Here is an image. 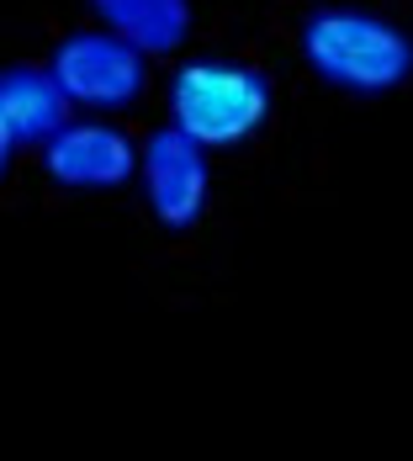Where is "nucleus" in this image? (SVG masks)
<instances>
[{
    "label": "nucleus",
    "instance_id": "obj_1",
    "mask_svg": "<svg viewBox=\"0 0 413 461\" xmlns=\"http://www.w3.org/2000/svg\"><path fill=\"white\" fill-rule=\"evenodd\" d=\"M302 59L308 69L328 80L334 91L350 95H387L413 75V38L403 27H392L387 16L350 11V5H328L302 22Z\"/></svg>",
    "mask_w": 413,
    "mask_h": 461
},
{
    "label": "nucleus",
    "instance_id": "obj_2",
    "mask_svg": "<svg viewBox=\"0 0 413 461\" xmlns=\"http://www.w3.org/2000/svg\"><path fill=\"white\" fill-rule=\"evenodd\" d=\"M170 122L202 149H238L271 117V80L249 64L196 59L170 75Z\"/></svg>",
    "mask_w": 413,
    "mask_h": 461
},
{
    "label": "nucleus",
    "instance_id": "obj_3",
    "mask_svg": "<svg viewBox=\"0 0 413 461\" xmlns=\"http://www.w3.org/2000/svg\"><path fill=\"white\" fill-rule=\"evenodd\" d=\"M48 75L58 80L69 106L122 112V106L143 101V91H148V53H138L128 38L106 32V27H91V32H69L53 48Z\"/></svg>",
    "mask_w": 413,
    "mask_h": 461
},
{
    "label": "nucleus",
    "instance_id": "obj_4",
    "mask_svg": "<svg viewBox=\"0 0 413 461\" xmlns=\"http://www.w3.org/2000/svg\"><path fill=\"white\" fill-rule=\"evenodd\" d=\"M138 181L148 196V212L159 218V229L185 233L202 223L207 212V149L196 139H185L181 128H159L148 133V143L138 149Z\"/></svg>",
    "mask_w": 413,
    "mask_h": 461
},
{
    "label": "nucleus",
    "instance_id": "obj_5",
    "mask_svg": "<svg viewBox=\"0 0 413 461\" xmlns=\"http://www.w3.org/2000/svg\"><path fill=\"white\" fill-rule=\"evenodd\" d=\"M43 170L64 191H117L138 176V149L112 122H64L43 139Z\"/></svg>",
    "mask_w": 413,
    "mask_h": 461
},
{
    "label": "nucleus",
    "instance_id": "obj_6",
    "mask_svg": "<svg viewBox=\"0 0 413 461\" xmlns=\"http://www.w3.org/2000/svg\"><path fill=\"white\" fill-rule=\"evenodd\" d=\"M64 122H69V101H64L58 80L48 69H38V64L0 69V133L16 143V149L43 143Z\"/></svg>",
    "mask_w": 413,
    "mask_h": 461
},
{
    "label": "nucleus",
    "instance_id": "obj_7",
    "mask_svg": "<svg viewBox=\"0 0 413 461\" xmlns=\"http://www.w3.org/2000/svg\"><path fill=\"white\" fill-rule=\"evenodd\" d=\"M106 32L128 38L138 53L159 59L191 38V0H91Z\"/></svg>",
    "mask_w": 413,
    "mask_h": 461
},
{
    "label": "nucleus",
    "instance_id": "obj_8",
    "mask_svg": "<svg viewBox=\"0 0 413 461\" xmlns=\"http://www.w3.org/2000/svg\"><path fill=\"white\" fill-rule=\"evenodd\" d=\"M11 149H16V143H11L5 133H0V176H5V165H11Z\"/></svg>",
    "mask_w": 413,
    "mask_h": 461
}]
</instances>
